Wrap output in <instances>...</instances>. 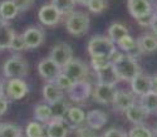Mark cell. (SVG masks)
<instances>
[{"label":"cell","mask_w":157,"mask_h":137,"mask_svg":"<svg viewBox=\"0 0 157 137\" xmlns=\"http://www.w3.org/2000/svg\"><path fill=\"white\" fill-rule=\"evenodd\" d=\"M34 116L39 122H49V119L52 118L49 104H38L34 109Z\"/></svg>","instance_id":"cell-30"},{"label":"cell","mask_w":157,"mask_h":137,"mask_svg":"<svg viewBox=\"0 0 157 137\" xmlns=\"http://www.w3.org/2000/svg\"><path fill=\"white\" fill-rule=\"evenodd\" d=\"M127 8L132 18L138 19L142 15L148 14L152 11V4L148 0H128Z\"/></svg>","instance_id":"cell-16"},{"label":"cell","mask_w":157,"mask_h":137,"mask_svg":"<svg viewBox=\"0 0 157 137\" xmlns=\"http://www.w3.org/2000/svg\"><path fill=\"white\" fill-rule=\"evenodd\" d=\"M19 10L17 9L15 4L11 2V0H3L0 3V17H2L5 22L6 20H11L18 15Z\"/></svg>","instance_id":"cell-25"},{"label":"cell","mask_w":157,"mask_h":137,"mask_svg":"<svg viewBox=\"0 0 157 137\" xmlns=\"http://www.w3.org/2000/svg\"><path fill=\"white\" fill-rule=\"evenodd\" d=\"M116 92H117L116 86L98 83L92 91V98L93 101L101 104H111L114 100Z\"/></svg>","instance_id":"cell-7"},{"label":"cell","mask_w":157,"mask_h":137,"mask_svg":"<svg viewBox=\"0 0 157 137\" xmlns=\"http://www.w3.org/2000/svg\"><path fill=\"white\" fill-rule=\"evenodd\" d=\"M156 135H157V127H156Z\"/></svg>","instance_id":"cell-48"},{"label":"cell","mask_w":157,"mask_h":137,"mask_svg":"<svg viewBox=\"0 0 157 137\" xmlns=\"http://www.w3.org/2000/svg\"><path fill=\"white\" fill-rule=\"evenodd\" d=\"M127 136L128 137H153V133L145 125H135L129 130Z\"/></svg>","instance_id":"cell-32"},{"label":"cell","mask_w":157,"mask_h":137,"mask_svg":"<svg viewBox=\"0 0 157 137\" xmlns=\"http://www.w3.org/2000/svg\"><path fill=\"white\" fill-rule=\"evenodd\" d=\"M75 137H97L94 130L89 128V127H81L77 130Z\"/></svg>","instance_id":"cell-40"},{"label":"cell","mask_w":157,"mask_h":137,"mask_svg":"<svg viewBox=\"0 0 157 137\" xmlns=\"http://www.w3.org/2000/svg\"><path fill=\"white\" fill-rule=\"evenodd\" d=\"M62 18L60 13L52 5V4H45L43 5L38 11V19L42 24L52 26V25H56Z\"/></svg>","instance_id":"cell-14"},{"label":"cell","mask_w":157,"mask_h":137,"mask_svg":"<svg viewBox=\"0 0 157 137\" xmlns=\"http://www.w3.org/2000/svg\"><path fill=\"white\" fill-rule=\"evenodd\" d=\"M27 137H47L44 127L39 122H29L27 126Z\"/></svg>","instance_id":"cell-31"},{"label":"cell","mask_w":157,"mask_h":137,"mask_svg":"<svg viewBox=\"0 0 157 137\" xmlns=\"http://www.w3.org/2000/svg\"><path fill=\"white\" fill-rule=\"evenodd\" d=\"M103 137H128V136L123 130L117 128V127H112L103 133Z\"/></svg>","instance_id":"cell-39"},{"label":"cell","mask_w":157,"mask_h":137,"mask_svg":"<svg viewBox=\"0 0 157 137\" xmlns=\"http://www.w3.org/2000/svg\"><path fill=\"white\" fill-rule=\"evenodd\" d=\"M49 58L56 64H58L60 68H63L65 64H68L73 59V49L67 43H57L50 50Z\"/></svg>","instance_id":"cell-6"},{"label":"cell","mask_w":157,"mask_h":137,"mask_svg":"<svg viewBox=\"0 0 157 137\" xmlns=\"http://www.w3.org/2000/svg\"><path fill=\"white\" fill-rule=\"evenodd\" d=\"M64 119L69 123V126L72 128L77 127L86 121V112L79 107H69Z\"/></svg>","instance_id":"cell-22"},{"label":"cell","mask_w":157,"mask_h":137,"mask_svg":"<svg viewBox=\"0 0 157 137\" xmlns=\"http://www.w3.org/2000/svg\"><path fill=\"white\" fill-rule=\"evenodd\" d=\"M90 0H75V3L78 4H82V5H88Z\"/></svg>","instance_id":"cell-45"},{"label":"cell","mask_w":157,"mask_h":137,"mask_svg":"<svg viewBox=\"0 0 157 137\" xmlns=\"http://www.w3.org/2000/svg\"><path fill=\"white\" fill-rule=\"evenodd\" d=\"M14 37H15L14 29H13L8 23L5 25H3L2 28H0V50L10 48L11 40Z\"/></svg>","instance_id":"cell-26"},{"label":"cell","mask_w":157,"mask_h":137,"mask_svg":"<svg viewBox=\"0 0 157 137\" xmlns=\"http://www.w3.org/2000/svg\"><path fill=\"white\" fill-rule=\"evenodd\" d=\"M114 50V43L108 37L96 35L88 42V53L90 58H109Z\"/></svg>","instance_id":"cell-1"},{"label":"cell","mask_w":157,"mask_h":137,"mask_svg":"<svg viewBox=\"0 0 157 137\" xmlns=\"http://www.w3.org/2000/svg\"><path fill=\"white\" fill-rule=\"evenodd\" d=\"M87 6H88L89 11L94 13V14H99V13H102L106 9L107 3H106V0H90Z\"/></svg>","instance_id":"cell-34"},{"label":"cell","mask_w":157,"mask_h":137,"mask_svg":"<svg viewBox=\"0 0 157 137\" xmlns=\"http://www.w3.org/2000/svg\"><path fill=\"white\" fill-rule=\"evenodd\" d=\"M126 35H129V32L127 29V26L122 23H118V22H114L109 25L108 28V38L112 40L113 43H117L120 40L126 37Z\"/></svg>","instance_id":"cell-24"},{"label":"cell","mask_w":157,"mask_h":137,"mask_svg":"<svg viewBox=\"0 0 157 137\" xmlns=\"http://www.w3.org/2000/svg\"><path fill=\"white\" fill-rule=\"evenodd\" d=\"M11 2L15 4L17 9L20 13V11H27L28 9H30L34 5L35 0H11Z\"/></svg>","instance_id":"cell-37"},{"label":"cell","mask_w":157,"mask_h":137,"mask_svg":"<svg viewBox=\"0 0 157 137\" xmlns=\"http://www.w3.org/2000/svg\"><path fill=\"white\" fill-rule=\"evenodd\" d=\"M124 113H126L127 119L131 123H135V125H143V122L148 117V113L142 108V106L140 103L132 104Z\"/></svg>","instance_id":"cell-19"},{"label":"cell","mask_w":157,"mask_h":137,"mask_svg":"<svg viewBox=\"0 0 157 137\" xmlns=\"http://www.w3.org/2000/svg\"><path fill=\"white\" fill-rule=\"evenodd\" d=\"M49 107L52 111V118H65V115H67V111L69 108L68 103L63 100L49 104Z\"/></svg>","instance_id":"cell-27"},{"label":"cell","mask_w":157,"mask_h":137,"mask_svg":"<svg viewBox=\"0 0 157 137\" xmlns=\"http://www.w3.org/2000/svg\"><path fill=\"white\" fill-rule=\"evenodd\" d=\"M38 72L45 80L54 82L56 78L62 73V68L58 64H56L50 58H45L38 64Z\"/></svg>","instance_id":"cell-12"},{"label":"cell","mask_w":157,"mask_h":137,"mask_svg":"<svg viewBox=\"0 0 157 137\" xmlns=\"http://www.w3.org/2000/svg\"><path fill=\"white\" fill-rule=\"evenodd\" d=\"M69 123L64 118H50L47 126V137H67L71 131Z\"/></svg>","instance_id":"cell-10"},{"label":"cell","mask_w":157,"mask_h":137,"mask_svg":"<svg viewBox=\"0 0 157 137\" xmlns=\"http://www.w3.org/2000/svg\"><path fill=\"white\" fill-rule=\"evenodd\" d=\"M54 83H56V84H57L62 91H69V89L72 88V86L74 84V82H73L71 78H68L65 74L60 73V74L56 78Z\"/></svg>","instance_id":"cell-33"},{"label":"cell","mask_w":157,"mask_h":137,"mask_svg":"<svg viewBox=\"0 0 157 137\" xmlns=\"http://www.w3.org/2000/svg\"><path fill=\"white\" fill-rule=\"evenodd\" d=\"M86 121L89 128L92 130H99L102 128L108 121V116L106 112H102L101 109H93L86 113Z\"/></svg>","instance_id":"cell-17"},{"label":"cell","mask_w":157,"mask_h":137,"mask_svg":"<svg viewBox=\"0 0 157 137\" xmlns=\"http://www.w3.org/2000/svg\"><path fill=\"white\" fill-rule=\"evenodd\" d=\"M151 91L157 92V74L151 77Z\"/></svg>","instance_id":"cell-42"},{"label":"cell","mask_w":157,"mask_h":137,"mask_svg":"<svg viewBox=\"0 0 157 137\" xmlns=\"http://www.w3.org/2000/svg\"><path fill=\"white\" fill-rule=\"evenodd\" d=\"M5 24H6V22H5V20H4L2 17H0V28H2L3 25H5Z\"/></svg>","instance_id":"cell-46"},{"label":"cell","mask_w":157,"mask_h":137,"mask_svg":"<svg viewBox=\"0 0 157 137\" xmlns=\"http://www.w3.org/2000/svg\"><path fill=\"white\" fill-rule=\"evenodd\" d=\"M131 92L137 96H143L151 92V77L145 73H138L131 80Z\"/></svg>","instance_id":"cell-15"},{"label":"cell","mask_w":157,"mask_h":137,"mask_svg":"<svg viewBox=\"0 0 157 137\" xmlns=\"http://www.w3.org/2000/svg\"><path fill=\"white\" fill-rule=\"evenodd\" d=\"M62 73L65 74L68 78H71L75 83V82L86 80V78L88 77V73H89V68L86 62L73 58L68 64H65L62 68Z\"/></svg>","instance_id":"cell-5"},{"label":"cell","mask_w":157,"mask_h":137,"mask_svg":"<svg viewBox=\"0 0 157 137\" xmlns=\"http://www.w3.org/2000/svg\"><path fill=\"white\" fill-rule=\"evenodd\" d=\"M98 83L101 84H109V86H116L117 82H120V78L117 76V72L114 69V65L109 64L107 67L102 68V69L96 72Z\"/></svg>","instance_id":"cell-18"},{"label":"cell","mask_w":157,"mask_h":137,"mask_svg":"<svg viewBox=\"0 0 157 137\" xmlns=\"http://www.w3.org/2000/svg\"><path fill=\"white\" fill-rule=\"evenodd\" d=\"M0 137H21V130L15 123H0Z\"/></svg>","instance_id":"cell-29"},{"label":"cell","mask_w":157,"mask_h":137,"mask_svg":"<svg viewBox=\"0 0 157 137\" xmlns=\"http://www.w3.org/2000/svg\"><path fill=\"white\" fill-rule=\"evenodd\" d=\"M10 49H13L14 52H21V50L25 49V44H24L23 35H18V34H15V37L13 38V40H11Z\"/></svg>","instance_id":"cell-36"},{"label":"cell","mask_w":157,"mask_h":137,"mask_svg":"<svg viewBox=\"0 0 157 137\" xmlns=\"http://www.w3.org/2000/svg\"><path fill=\"white\" fill-rule=\"evenodd\" d=\"M137 48L140 49L141 54L146 53H152L157 49V38L153 34H145L140 37L137 40Z\"/></svg>","instance_id":"cell-21"},{"label":"cell","mask_w":157,"mask_h":137,"mask_svg":"<svg viewBox=\"0 0 157 137\" xmlns=\"http://www.w3.org/2000/svg\"><path fill=\"white\" fill-rule=\"evenodd\" d=\"M109 64H112V62L109 61V58H92L90 59V65H92V68L97 72V71H99V69H102V68H104V67H107V65H109Z\"/></svg>","instance_id":"cell-35"},{"label":"cell","mask_w":157,"mask_h":137,"mask_svg":"<svg viewBox=\"0 0 157 137\" xmlns=\"http://www.w3.org/2000/svg\"><path fill=\"white\" fill-rule=\"evenodd\" d=\"M28 62L19 56H13L3 65V73L8 78H23L28 74Z\"/></svg>","instance_id":"cell-4"},{"label":"cell","mask_w":157,"mask_h":137,"mask_svg":"<svg viewBox=\"0 0 157 137\" xmlns=\"http://www.w3.org/2000/svg\"><path fill=\"white\" fill-rule=\"evenodd\" d=\"M140 104L145 111L151 115V113H157V92H148L140 97Z\"/></svg>","instance_id":"cell-23"},{"label":"cell","mask_w":157,"mask_h":137,"mask_svg":"<svg viewBox=\"0 0 157 137\" xmlns=\"http://www.w3.org/2000/svg\"><path fill=\"white\" fill-rule=\"evenodd\" d=\"M155 14L157 15V5H156V9H155Z\"/></svg>","instance_id":"cell-47"},{"label":"cell","mask_w":157,"mask_h":137,"mask_svg":"<svg viewBox=\"0 0 157 137\" xmlns=\"http://www.w3.org/2000/svg\"><path fill=\"white\" fill-rule=\"evenodd\" d=\"M4 97V83H3V80L0 79V98Z\"/></svg>","instance_id":"cell-44"},{"label":"cell","mask_w":157,"mask_h":137,"mask_svg":"<svg viewBox=\"0 0 157 137\" xmlns=\"http://www.w3.org/2000/svg\"><path fill=\"white\" fill-rule=\"evenodd\" d=\"M43 97L49 104H52L54 102L63 100V91L54 83V82H48V83L43 87Z\"/></svg>","instance_id":"cell-20"},{"label":"cell","mask_w":157,"mask_h":137,"mask_svg":"<svg viewBox=\"0 0 157 137\" xmlns=\"http://www.w3.org/2000/svg\"><path fill=\"white\" fill-rule=\"evenodd\" d=\"M6 94L11 100H21L29 92L28 83L21 78H11L6 83Z\"/></svg>","instance_id":"cell-8"},{"label":"cell","mask_w":157,"mask_h":137,"mask_svg":"<svg viewBox=\"0 0 157 137\" xmlns=\"http://www.w3.org/2000/svg\"><path fill=\"white\" fill-rule=\"evenodd\" d=\"M6 111H8V101L4 97H2L0 98V116H3Z\"/></svg>","instance_id":"cell-41"},{"label":"cell","mask_w":157,"mask_h":137,"mask_svg":"<svg viewBox=\"0 0 157 137\" xmlns=\"http://www.w3.org/2000/svg\"><path fill=\"white\" fill-rule=\"evenodd\" d=\"M148 2H151V3H152V2H153V0H148Z\"/></svg>","instance_id":"cell-49"},{"label":"cell","mask_w":157,"mask_h":137,"mask_svg":"<svg viewBox=\"0 0 157 137\" xmlns=\"http://www.w3.org/2000/svg\"><path fill=\"white\" fill-rule=\"evenodd\" d=\"M153 18H155V13L153 11H151V13H148V14H145V15H142L141 18H138V19H136L137 20V23L141 25V26H151V24H152V22H153Z\"/></svg>","instance_id":"cell-38"},{"label":"cell","mask_w":157,"mask_h":137,"mask_svg":"<svg viewBox=\"0 0 157 137\" xmlns=\"http://www.w3.org/2000/svg\"><path fill=\"white\" fill-rule=\"evenodd\" d=\"M92 91L93 88L89 82L81 80V82H75L72 86V88L68 91V94L73 102H83L92 96Z\"/></svg>","instance_id":"cell-11"},{"label":"cell","mask_w":157,"mask_h":137,"mask_svg":"<svg viewBox=\"0 0 157 137\" xmlns=\"http://www.w3.org/2000/svg\"><path fill=\"white\" fill-rule=\"evenodd\" d=\"M52 5H53L62 15H68L74 9L75 0H52Z\"/></svg>","instance_id":"cell-28"},{"label":"cell","mask_w":157,"mask_h":137,"mask_svg":"<svg viewBox=\"0 0 157 137\" xmlns=\"http://www.w3.org/2000/svg\"><path fill=\"white\" fill-rule=\"evenodd\" d=\"M25 49H35L44 42V32L36 26H30L23 34Z\"/></svg>","instance_id":"cell-13"},{"label":"cell","mask_w":157,"mask_h":137,"mask_svg":"<svg viewBox=\"0 0 157 137\" xmlns=\"http://www.w3.org/2000/svg\"><path fill=\"white\" fill-rule=\"evenodd\" d=\"M151 28H152V33L153 35L157 38V15L155 14V18H153V22L151 24Z\"/></svg>","instance_id":"cell-43"},{"label":"cell","mask_w":157,"mask_h":137,"mask_svg":"<svg viewBox=\"0 0 157 137\" xmlns=\"http://www.w3.org/2000/svg\"><path fill=\"white\" fill-rule=\"evenodd\" d=\"M135 103H136L135 94L132 92L124 91V89H117L114 100L112 102L116 112H126L127 109Z\"/></svg>","instance_id":"cell-9"},{"label":"cell","mask_w":157,"mask_h":137,"mask_svg":"<svg viewBox=\"0 0 157 137\" xmlns=\"http://www.w3.org/2000/svg\"><path fill=\"white\" fill-rule=\"evenodd\" d=\"M114 69L117 72L120 80H132L138 73H141V68L136 61V58H132L123 54V56L117 61L116 63H113Z\"/></svg>","instance_id":"cell-2"},{"label":"cell","mask_w":157,"mask_h":137,"mask_svg":"<svg viewBox=\"0 0 157 137\" xmlns=\"http://www.w3.org/2000/svg\"><path fill=\"white\" fill-rule=\"evenodd\" d=\"M89 17L81 11H72L65 19V28H67L69 34L74 37L86 34L89 29Z\"/></svg>","instance_id":"cell-3"}]
</instances>
